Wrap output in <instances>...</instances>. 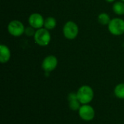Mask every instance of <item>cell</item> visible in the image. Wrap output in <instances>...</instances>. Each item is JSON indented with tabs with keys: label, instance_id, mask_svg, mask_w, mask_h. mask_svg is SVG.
<instances>
[{
	"label": "cell",
	"instance_id": "52a82bcc",
	"mask_svg": "<svg viewBox=\"0 0 124 124\" xmlns=\"http://www.w3.org/2000/svg\"><path fill=\"white\" fill-rule=\"evenodd\" d=\"M57 59L55 56L49 55L45 57L42 62V68L46 73H49L54 70L57 66Z\"/></svg>",
	"mask_w": 124,
	"mask_h": 124
},
{
	"label": "cell",
	"instance_id": "ba28073f",
	"mask_svg": "<svg viewBox=\"0 0 124 124\" xmlns=\"http://www.w3.org/2000/svg\"><path fill=\"white\" fill-rule=\"evenodd\" d=\"M28 23L30 25L34 28H41V27L44 24V20L42 17L39 13H33L30 15L28 18Z\"/></svg>",
	"mask_w": 124,
	"mask_h": 124
},
{
	"label": "cell",
	"instance_id": "5bb4252c",
	"mask_svg": "<svg viewBox=\"0 0 124 124\" xmlns=\"http://www.w3.org/2000/svg\"><path fill=\"white\" fill-rule=\"evenodd\" d=\"M110 16L106 14V13H101L98 16V21L100 24L105 25H108L109 23L110 22Z\"/></svg>",
	"mask_w": 124,
	"mask_h": 124
},
{
	"label": "cell",
	"instance_id": "4fadbf2b",
	"mask_svg": "<svg viewBox=\"0 0 124 124\" xmlns=\"http://www.w3.org/2000/svg\"><path fill=\"white\" fill-rule=\"evenodd\" d=\"M113 12L119 15H124V1H116L113 7Z\"/></svg>",
	"mask_w": 124,
	"mask_h": 124
},
{
	"label": "cell",
	"instance_id": "3957f363",
	"mask_svg": "<svg viewBox=\"0 0 124 124\" xmlns=\"http://www.w3.org/2000/svg\"><path fill=\"white\" fill-rule=\"evenodd\" d=\"M109 31L115 36H120L124 33V20L121 18H113L108 24Z\"/></svg>",
	"mask_w": 124,
	"mask_h": 124
},
{
	"label": "cell",
	"instance_id": "5b68a950",
	"mask_svg": "<svg viewBox=\"0 0 124 124\" xmlns=\"http://www.w3.org/2000/svg\"><path fill=\"white\" fill-rule=\"evenodd\" d=\"M78 33V25L73 21L67 22L63 27V34L68 39H74Z\"/></svg>",
	"mask_w": 124,
	"mask_h": 124
},
{
	"label": "cell",
	"instance_id": "8992f818",
	"mask_svg": "<svg viewBox=\"0 0 124 124\" xmlns=\"http://www.w3.org/2000/svg\"><path fill=\"white\" fill-rule=\"evenodd\" d=\"M8 31L13 36H20L25 33L23 24L19 20H12L8 25Z\"/></svg>",
	"mask_w": 124,
	"mask_h": 124
},
{
	"label": "cell",
	"instance_id": "e0dca14e",
	"mask_svg": "<svg viewBox=\"0 0 124 124\" xmlns=\"http://www.w3.org/2000/svg\"><path fill=\"white\" fill-rule=\"evenodd\" d=\"M121 1H124V0H121Z\"/></svg>",
	"mask_w": 124,
	"mask_h": 124
},
{
	"label": "cell",
	"instance_id": "7a4b0ae2",
	"mask_svg": "<svg viewBox=\"0 0 124 124\" xmlns=\"http://www.w3.org/2000/svg\"><path fill=\"white\" fill-rule=\"evenodd\" d=\"M34 40L37 44L41 46H47L51 40V36L49 32L46 28H39L36 31L34 35Z\"/></svg>",
	"mask_w": 124,
	"mask_h": 124
},
{
	"label": "cell",
	"instance_id": "2e32d148",
	"mask_svg": "<svg viewBox=\"0 0 124 124\" xmlns=\"http://www.w3.org/2000/svg\"><path fill=\"white\" fill-rule=\"evenodd\" d=\"M107 1H108V2H113V1H114L115 0H106Z\"/></svg>",
	"mask_w": 124,
	"mask_h": 124
},
{
	"label": "cell",
	"instance_id": "9c48e42d",
	"mask_svg": "<svg viewBox=\"0 0 124 124\" xmlns=\"http://www.w3.org/2000/svg\"><path fill=\"white\" fill-rule=\"evenodd\" d=\"M68 106L70 110L73 111L78 110L81 106V103L79 102L76 93L71 92L68 95Z\"/></svg>",
	"mask_w": 124,
	"mask_h": 124
},
{
	"label": "cell",
	"instance_id": "7c38bea8",
	"mask_svg": "<svg viewBox=\"0 0 124 124\" xmlns=\"http://www.w3.org/2000/svg\"><path fill=\"white\" fill-rule=\"evenodd\" d=\"M57 25L56 20L52 17H49L46 20H44V26L47 30H52L55 28Z\"/></svg>",
	"mask_w": 124,
	"mask_h": 124
},
{
	"label": "cell",
	"instance_id": "30bf717a",
	"mask_svg": "<svg viewBox=\"0 0 124 124\" xmlns=\"http://www.w3.org/2000/svg\"><path fill=\"white\" fill-rule=\"evenodd\" d=\"M11 53L9 49L4 45L1 44L0 46V62L1 63H6L10 59Z\"/></svg>",
	"mask_w": 124,
	"mask_h": 124
},
{
	"label": "cell",
	"instance_id": "8fae6325",
	"mask_svg": "<svg viewBox=\"0 0 124 124\" xmlns=\"http://www.w3.org/2000/svg\"><path fill=\"white\" fill-rule=\"evenodd\" d=\"M115 96L121 100H124V83L118 84L114 89Z\"/></svg>",
	"mask_w": 124,
	"mask_h": 124
},
{
	"label": "cell",
	"instance_id": "9a60e30c",
	"mask_svg": "<svg viewBox=\"0 0 124 124\" xmlns=\"http://www.w3.org/2000/svg\"><path fill=\"white\" fill-rule=\"evenodd\" d=\"M35 28H33V27H27L25 29V33L26 34V36H34V35H35V33H36V31H35V30H34Z\"/></svg>",
	"mask_w": 124,
	"mask_h": 124
},
{
	"label": "cell",
	"instance_id": "277c9868",
	"mask_svg": "<svg viewBox=\"0 0 124 124\" xmlns=\"http://www.w3.org/2000/svg\"><path fill=\"white\" fill-rule=\"evenodd\" d=\"M78 111L79 117L84 121H91L95 117L94 109L89 104L82 105Z\"/></svg>",
	"mask_w": 124,
	"mask_h": 124
},
{
	"label": "cell",
	"instance_id": "6da1fadb",
	"mask_svg": "<svg viewBox=\"0 0 124 124\" xmlns=\"http://www.w3.org/2000/svg\"><path fill=\"white\" fill-rule=\"evenodd\" d=\"M77 97L81 105H86L89 104L94 99V93L93 89L88 86L84 85L81 86L76 92Z\"/></svg>",
	"mask_w": 124,
	"mask_h": 124
}]
</instances>
